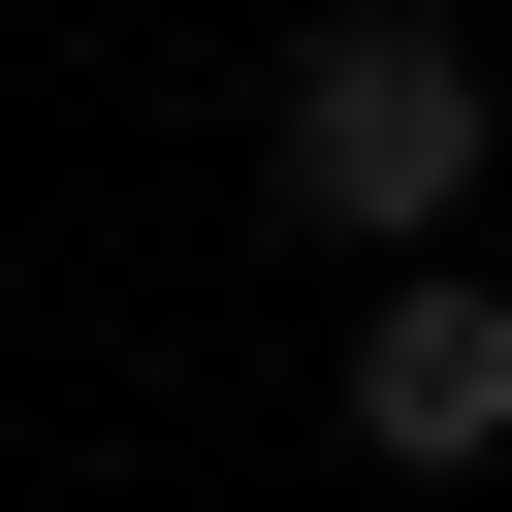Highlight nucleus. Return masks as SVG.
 Returning a JSON list of instances; mask_svg holds the SVG:
<instances>
[{
    "instance_id": "2",
    "label": "nucleus",
    "mask_w": 512,
    "mask_h": 512,
    "mask_svg": "<svg viewBox=\"0 0 512 512\" xmlns=\"http://www.w3.org/2000/svg\"><path fill=\"white\" fill-rule=\"evenodd\" d=\"M352 448L384 480H512V256H384L352 288Z\"/></svg>"
},
{
    "instance_id": "1",
    "label": "nucleus",
    "mask_w": 512,
    "mask_h": 512,
    "mask_svg": "<svg viewBox=\"0 0 512 512\" xmlns=\"http://www.w3.org/2000/svg\"><path fill=\"white\" fill-rule=\"evenodd\" d=\"M256 192H288L320 256H448V224H480V32H448V0H320L288 96H256Z\"/></svg>"
}]
</instances>
